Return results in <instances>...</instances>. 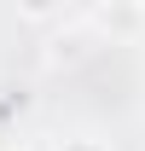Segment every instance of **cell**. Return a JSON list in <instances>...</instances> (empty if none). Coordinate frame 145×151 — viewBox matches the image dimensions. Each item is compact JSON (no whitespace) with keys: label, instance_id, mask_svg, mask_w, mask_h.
Masks as SVG:
<instances>
[{"label":"cell","instance_id":"1","mask_svg":"<svg viewBox=\"0 0 145 151\" xmlns=\"http://www.w3.org/2000/svg\"><path fill=\"white\" fill-rule=\"evenodd\" d=\"M105 23H116V29H134V23H139V6H134V0H116V12L105 6Z\"/></svg>","mask_w":145,"mask_h":151},{"label":"cell","instance_id":"2","mask_svg":"<svg viewBox=\"0 0 145 151\" xmlns=\"http://www.w3.org/2000/svg\"><path fill=\"white\" fill-rule=\"evenodd\" d=\"M58 6H64V0H18V12H23V18H52V12H58Z\"/></svg>","mask_w":145,"mask_h":151},{"label":"cell","instance_id":"3","mask_svg":"<svg viewBox=\"0 0 145 151\" xmlns=\"http://www.w3.org/2000/svg\"><path fill=\"white\" fill-rule=\"evenodd\" d=\"M64 151H105V145H99V139H70Z\"/></svg>","mask_w":145,"mask_h":151}]
</instances>
